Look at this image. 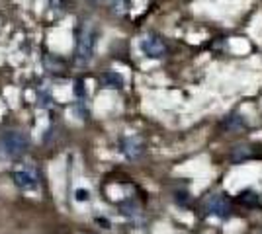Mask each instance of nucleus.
<instances>
[{
  "label": "nucleus",
  "mask_w": 262,
  "mask_h": 234,
  "mask_svg": "<svg viewBox=\"0 0 262 234\" xmlns=\"http://www.w3.org/2000/svg\"><path fill=\"white\" fill-rule=\"evenodd\" d=\"M30 148V139L22 131H4L0 133V160L16 162Z\"/></svg>",
  "instance_id": "f257e3e1"
},
{
  "label": "nucleus",
  "mask_w": 262,
  "mask_h": 234,
  "mask_svg": "<svg viewBox=\"0 0 262 234\" xmlns=\"http://www.w3.org/2000/svg\"><path fill=\"white\" fill-rule=\"evenodd\" d=\"M96 37H98V32L92 22H84L80 25L77 37V63L80 67H84L92 61L94 51H96Z\"/></svg>",
  "instance_id": "f03ea898"
},
{
  "label": "nucleus",
  "mask_w": 262,
  "mask_h": 234,
  "mask_svg": "<svg viewBox=\"0 0 262 234\" xmlns=\"http://www.w3.org/2000/svg\"><path fill=\"white\" fill-rule=\"evenodd\" d=\"M139 49H141L143 55L149 57V59H163L166 55V51H168V47H166L163 39L153 34L143 37L141 41H139Z\"/></svg>",
  "instance_id": "7ed1b4c3"
},
{
  "label": "nucleus",
  "mask_w": 262,
  "mask_h": 234,
  "mask_svg": "<svg viewBox=\"0 0 262 234\" xmlns=\"http://www.w3.org/2000/svg\"><path fill=\"white\" fill-rule=\"evenodd\" d=\"M12 176V181L24 191H33L37 190V186H39V178H37V174L30 170V168H24V170H14L10 174Z\"/></svg>",
  "instance_id": "20e7f679"
},
{
  "label": "nucleus",
  "mask_w": 262,
  "mask_h": 234,
  "mask_svg": "<svg viewBox=\"0 0 262 234\" xmlns=\"http://www.w3.org/2000/svg\"><path fill=\"white\" fill-rule=\"evenodd\" d=\"M121 152L131 158V160H135V158H139L143 154V145L139 139H135V137H127V139H123L121 141Z\"/></svg>",
  "instance_id": "39448f33"
},
{
  "label": "nucleus",
  "mask_w": 262,
  "mask_h": 234,
  "mask_svg": "<svg viewBox=\"0 0 262 234\" xmlns=\"http://www.w3.org/2000/svg\"><path fill=\"white\" fill-rule=\"evenodd\" d=\"M208 209H209V213H213V215H217V217H227V215H229V203L223 199V197L215 195V197H211V199L208 201Z\"/></svg>",
  "instance_id": "423d86ee"
},
{
  "label": "nucleus",
  "mask_w": 262,
  "mask_h": 234,
  "mask_svg": "<svg viewBox=\"0 0 262 234\" xmlns=\"http://www.w3.org/2000/svg\"><path fill=\"white\" fill-rule=\"evenodd\" d=\"M100 82H102L106 88H121V86H123V78H121V74L114 72V70H106V72H102Z\"/></svg>",
  "instance_id": "0eeeda50"
},
{
  "label": "nucleus",
  "mask_w": 262,
  "mask_h": 234,
  "mask_svg": "<svg viewBox=\"0 0 262 234\" xmlns=\"http://www.w3.org/2000/svg\"><path fill=\"white\" fill-rule=\"evenodd\" d=\"M112 6H114V12L123 14L127 10V0H112Z\"/></svg>",
  "instance_id": "6e6552de"
},
{
  "label": "nucleus",
  "mask_w": 262,
  "mask_h": 234,
  "mask_svg": "<svg viewBox=\"0 0 262 234\" xmlns=\"http://www.w3.org/2000/svg\"><path fill=\"white\" fill-rule=\"evenodd\" d=\"M77 199H80V201L84 199V201H86L88 199V193H86V191H77Z\"/></svg>",
  "instance_id": "1a4fd4ad"
},
{
  "label": "nucleus",
  "mask_w": 262,
  "mask_h": 234,
  "mask_svg": "<svg viewBox=\"0 0 262 234\" xmlns=\"http://www.w3.org/2000/svg\"><path fill=\"white\" fill-rule=\"evenodd\" d=\"M88 2H92V4H104V2H108V0H88Z\"/></svg>",
  "instance_id": "9d476101"
}]
</instances>
